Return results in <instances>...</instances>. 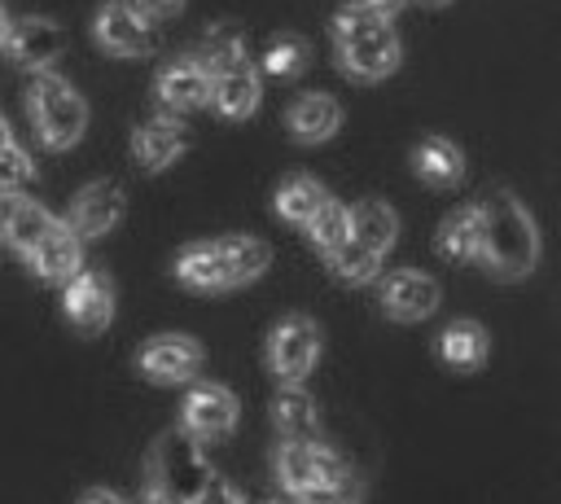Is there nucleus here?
Instances as JSON below:
<instances>
[{
    "mask_svg": "<svg viewBox=\"0 0 561 504\" xmlns=\"http://www.w3.org/2000/svg\"><path fill=\"white\" fill-rule=\"evenodd\" d=\"M478 224H482V245H478V263L495 276V280H522L526 272H535L539 263V228L526 210V202H517L513 188H491L478 202Z\"/></svg>",
    "mask_w": 561,
    "mask_h": 504,
    "instance_id": "1",
    "label": "nucleus"
},
{
    "mask_svg": "<svg viewBox=\"0 0 561 504\" xmlns=\"http://www.w3.org/2000/svg\"><path fill=\"white\" fill-rule=\"evenodd\" d=\"M272 263L267 241L259 237H219V241H193L175 259V280L197 294H224L237 285H250Z\"/></svg>",
    "mask_w": 561,
    "mask_h": 504,
    "instance_id": "2",
    "label": "nucleus"
},
{
    "mask_svg": "<svg viewBox=\"0 0 561 504\" xmlns=\"http://www.w3.org/2000/svg\"><path fill=\"white\" fill-rule=\"evenodd\" d=\"M333 48H337V66L346 79L355 83H377L386 75L399 70L403 44L390 26V18H377L359 4H342L333 18Z\"/></svg>",
    "mask_w": 561,
    "mask_h": 504,
    "instance_id": "3",
    "label": "nucleus"
},
{
    "mask_svg": "<svg viewBox=\"0 0 561 504\" xmlns=\"http://www.w3.org/2000/svg\"><path fill=\"white\" fill-rule=\"evenodd\" d=\"M26 114L44 149H70L88 127L83 96L53 70H35V83L26 88Z\"/></svg>",
    "mask_w": 561,
    "mask_h": 504,
    "instance_id": "4",
    "label": "nucleus"
},
{
    "mask_svg": "<svg viewBox=\"0 0 561 504\" xmlns=\"http://www.w3.org/2000/svg\"><path fill=\"white\" fill-rule=\"evenodd\" d=\"M206 478H210V460L197 438H188L184 429H171L153 443V451H149V486L153 491L188 500Z\"/></svg>",
    "mask_w": 561,
    "mask_h": 504,
    "instance_id": "5",
    "label": "nucleus"
},
{
    "mask_svg": "<svg viewBox=\"0 0 561 504\" xmlns=\"http://www.w3.org/2000/svg\"><path fill=\"white\" fill-rule=\"evenodd\" d=\"M346 473H351V465L333 447H324L316 438H307V443L285 438V447H276V482L294 500H302V495H311V491H320L329 482H342Z\"/></svg>",
    "mask_w": 561,
    "mask_h": 504,
    "instance_id": "6",
    "label": "nucleus"
},
{
    "mask_svg": "<svg viewBox=\"0 0 561 504\" xmlns=\"http://www.w3.org/2000/svg\"><path fill=\"white\" fill-rule=\"evenodd\" d=\"M320 359V329L307 316H285L267 333V368L280 386H302V377Z\"/></svg>",
    "mask_w": 561,
    "mask_h": 504,
    "instance_id": "7",
    "label": "nucleus"
},
{
    "mask_svg": "<svg viewBox=\"0 0 561 504\" xmlns=\"http://www.w3.org/2000/svg\"><path fill=\"white\" fill-rule=\"evenodd\" d=\"M237 394L228 386H215V381H202L184 394V408H180V429L197 443H219L237 429Z\"/></svg>",
    "mask_w": 561,
    "mask_h": 504,
    "instance_id": "8",
    "label": "nucleus"
},
{
    "mask_svg": "<svg viewBox=\"0 0 561 504\" xmlns=\"http://www.w3.org/2000/svg\"><path fill=\"white\" fill-rule=\"evenodd\" d=\"M96 44L114 57H149L158 48L153 22L131 4V0H105L96 13Z\"/></svg>",
    "mask_w": 561,
    "mask_h": 504,
    "instance_id": "9",
    "label": "nucleus"
},
{
    "mask_svg": "<svg viewBox=\"0 0 561 504\" xmlns=\"http://www.w3.org/2000/svg\"><path fill=\"white\" fill-rule=\"evenodd\" d=\"M123 210H127V193L114 184V180H92L75 193L70 202V215L66 224L75 228L79 241H92V237H105L123 224Z\"/></svg>",
    "mask_w": 561,
    "mask_h": 504,
    "instance_id": "10",
    "label": "nucleus"
},
{
    "mask_svg": "<svg viewBox=\"0 0 561 504\" xmlns=\"http://www.w3.org/2000/svg\"><path fill=\"white\" fill-rule=\"evenodd\" d=\"M18 66H26V70H48L61 53H66V31L53 22V18H18V22H9V31H4V44H0Z\"/></svg>",
    "mask_w": 561,
    "mask_h": 504,
    "instance_id": "11",
    "label": "nucleus"
},
{
    "mask_svg": "<svg viewBox=\"0 0 561 504\" xmlns=\"http://www.w3.org/2000/svg\"><path fill=\"white\" fill-rule=\"evenodd\" d=\"M66 320L79 333H101L114 320V285L105 272H75L66 280Z\"/></svg>",
    "mask_w": 561,
    "mask_h": 504,
    "instance_id": "12",
    "label": "nucleus"
},
{
    "mask_svg": "<svg viewBox=\"0 0 561 504\" xmlns=\"http://www.w3.org/2000/svg\"><path fill=\"white\" fill-rule=\"evenodd\" d=\"M202 342L188 333H158L140 346V373L149 381H188L202 368Z\"/></svg>",
    "mask_w": 561,
    "mask_h": 504,
    "instance_id": "13",
    "label": "nucleus"
},
{
    "mask_svg": "<svg viewBox=\"0 0 561 504\" xmlns=\"http://www.w3.org/2000/svg\"><path fill=\"white\" fill-rule=\"evenodd\" d=\"M438 302H443L438 280H430L425 272H412V267L386 276V285H381V311L390 320H399V324H412V320L434 316Z\"/></svg>",
    "mask_w": 561,
    "mask_h": 504,
    "instance_id": "14",
    "label": "nucleus"
},
{
    "mask_svg": "<svg viewBox=\"0 0 561 504\" xmlns=\"http://www.w3.org/2000/svg\"><path fill=\"white\" fill-rule=\"evenodd\" d=\"M153 96L171 110V114H184V110H197L210 101V70L197 61V57H175L158 70L153 79Z\"/></svg>",
    "mask_w": 561,
    "mask_h": 504,
    "instance_id": "15",
    "label": "nucleus"
},
{
    "mask_svg": "<svg viewBox=\"0 0 561 504\" xmlns=\"http://www.w3.org/2000/svg\"><path fill=\"white\" fill-rule=\"evenodd\" d=\"M26 263H31V272H35L39 280L66 285V280L83 267V241L75 237V228H70L66 219H57V224L35 241V250L26 254Z\"/></svg>",
    "mask_w": 561,
    "mask_h": 504,
    "instance_id": "16",
    "label": "nucleus"
},
{
    "mask_svg": "<svg viewBox=\"0 0 561 504\" xmlns=\"http://www.w3.org/2000/svg\"><path fill=\"white\" fill-rule=\"evenodd\" d=\"M263 101V79L250 61H237L219 75H210V105L224 114V118H250Z\"/></svg>",
    "mask_w": 561,
    "mask_h": 504,
    "instance_id": "17",
    "label": "nucleus"
},
{
    "mask_svg": "<svg viewBox=\"0 0 561 504\" xmlns=\"http://www.w3.org/2000/svg\"><path fill=\"white\" fill-rule=\"evenodd\" d=\"M184 149H188L184 123L171 118V114H158V118H149L145 127L131 131V153H136V162L145 171H167Z\"/></svg>",
    "mask_w": 561,
    "mask_h": 504,
    "instance_id": "18",
    "label": "nucleus"
},
{
    "mask_svg": "<svg viewBox=\"0 0 561 504\" xmlns=\"http://www.w3.org/2000/svg\"><path fill=\"white\" fill-rule=\"evenodd\" d=\"M285 127L298 145H324L337 127H342V105L329 96V92H302L289 114H285Z\"/></svg>",
    "mask_w": 561,
    "mask_h": 504,
    "instance_id": "19",
    "label": "nucleus"
},
{
    "mask_svg": "<svg viewBox=\"0 0 561 504\" xmlns=\"http://www.w3.org/2000/svg\"><path fill=\"white\" fill-rule=\"evenodd\" d=\"M53 224H57V215H53L48 206L22 197V193H9L4 206H0V237H4L22 259L35 250V241H39Z\"/></svg>",
    "mask_w": 561,
    "mask_h": 504,
    "instance_id": "20",
    "label": "nucleus"
},
{
    "mask_svg": "<svg viewBox=\"0 0 561 504\" xmlns=\"http://www.w3.org/2000/svg\"><path fill=\"white\" fill-rule=\"evenodd\" d=\"M412 171L430 184V188H451L460 175H465V153L443 140V136H425L416 149H412Z\"/></svg>",
    "mask_w": 561,
    "mask_h": 504,
    "instance_id": "21",
    "label": "nucleus"
},
{
    "mask_svg": "<svg viewBox=\"0 0 561 504\" xmlns=\"http://www.w3.org/2000/svg\"><path fill=\"white\" fill-rule=\"evenodd\" d=\"M351 237H355L359 245H368L373 254L386 259V250H390L394 237H399V215H394L386 202L364 197L359 206H351Z\"/></svg>",
    "mask_w": 561,
    "mask_h": 504,
    "instance_id": "22",
    "label": "nucleus"
},
{
    "mask_svg": "<svg viewBox=\"0 0 561 504\" xmlns=\"http://www.w3.org/2000/svg\"><path fill=\"white\" fill-rule=\"evenodd\" d=\"M486 351H491V337H486V329H482L478 320H451V324L443 329V337H438L443 364L465 368V373H469V368H482Z\"/></svg>",
    "mask_w": 561,
    "mask_h": 504,
    "instance_id": "23",
    "label": "nucleus"
},
{
    "mask_svg": "<svg viewBox=\"0 0 561 504\" xmlns=\"http://www.w3.org/2000/svg\"><path fill=\"white\" fill-rule=\"evenodd\" d=\"M272 421H276V429H280L285 438H294V443H307V438H316V429H320L316 403H311V394H307L302 386H280V394H276V403H272Z\"/></svg>",
    "mask_w": 561,
    "mask_h": 504,
    "instance_id": "24",
    "label": "nucleus"
},
{
    "mask_svg": "<svg viewBox=\"0 0 561 504\" xmlns=\"http://www.w3.org/2000/svg\"><path fill=\"white\" fill-rule=\"evenodd\" d=\"M324 197H329V188H324L316 175H289V180L276 188V215L302 228V224L320 210Z\"/></svg>",
    "mask_w": 561,
    "mask_h": 504,
    "instance_id": "25",
    "label": "nucleus"
},
{
    "mask_svg": "<svg viewBox=\"0 0 561 504\" xmlns=\"http://www.w3.org/2000/svg\"><path fill=\"white\" fill-rule=\"evenodd\" d=\"M482 245V224H478V206H460L443 219L438 228V250L447 259H478Z\"/></svg>",
    "mask_w": 561,
    "mask_h": 504,
    "instance_id": "26",
    "label": "nucleus"
},
{
    "mask_svg": "<svg viewBox=\"0 0 561 504\" xmlns=\"http://www.w3.org/2000/svg\"><path fill=\"white\" fill-rule=\"evenodd\" d=\"M193 57H197L210 75H219V70L245 61V35H241L232 22H219V26H210V31L202 35V48H197Z\"/></svg>",
    "mask_w": 561,
    "mask_h": 504,
    "instance_id": "27",
    "label": "nucleus"
},
{
    "mask_svg": "<svg viewBox=\"0 0 561 504\" xmlns=\"http://www.w3.org/2000/svg\"><path fill=\"white\" fill-rule=\"evenodd\" d=\"M329 259V267H333V276L337 280H346V285H368L377 272H381V254H373L368 245H359L355 237H346L337 250H329L324 254Z\"/></svg>",
    "mask_w": 561,
    "mask_h": 504,
    "instance_id": "28",
    "label": "nucleus"
},
{
    "mask_svg": "<svg viewBox=\"0 0 561 504\" xmlns=\"http://www.w3.org/2000/svg\"><path fill=\"white\" fill-rule=\"evenodd\" d=\"M302 228H307L311 245H316L320 254H329V250H337V245L351 237V210H346L342 202L324 197V202H320V210H316V215H311Z\"/></svg>",
    "mask_w": 561,
    "mask_h": 504,
    "instance_id": "29",
    "label": "nucleus"
},
{
    "mask_svg": "<svg viewBox=\"0 0 561 504\" xmlns=\"http://www.w3.org/2000/svg\"><path fill=\"white\" fill-rule=\"evenodd\" d=\"M307 61H311V48H307L302 35H280V39H272L267 53H263V70L276 75V79H294V75H302Z\"/></svg>",
    "mask_w": 561,
    "mask_h": 504,
    "instance_id": "30",
    "label": "nucleus"
},
{
    "mask_svg": "<svg viewBox=\"0 0 561 504\" xmlns=\"http://www.w3.org/2000/svg\"><path fill=\"white\" fill-rule=\"evenodd\" d=\"M31 153L9 136L4 145H0V197H9V193H18L26 180H31Z\"/></svg>",
    "mask_w": 561,
    "mask_h": 504,
    "instance_id": "31",
    "label": "nucleus"
},
{
    "mask_svg": "<svg viewBox=\"0 0 561 504\" xmlns=\"http://www.w3.org/2000/svg\"><path fill=\"white\" fill-rule=\"evenodd\" d=\"M188 504H245V500H241V491H237L228 478L210 473V478L188 495Z\"/></svg>",
    "mask_w": 561,
    "mask_h": 504,
    "instance_id": "32",
    "label": "nucleus"
},
{
    "mask_svg": "<svg viewBox=\"0 0 561 504\" xmlns=\"http://www.w3.org/2000/svg\"><path fill=\"white\" fill-rule=\"evenodd\" d=\"M149 22H158V18H175L180 9H184V0H131Z\"/></svg>",
    "mask_w": 561,
    "mask_h": 504,
    "instance_id": "33",
    "label": "nucleus"
},
{
    "mask_svg": "<svg viewBox=\"0 0 561 504\" xmlns=\"http://www.w3.org/2000/svg\"><path fill=\"white\" fill-rule=\"evenodd\" d=\"M79 504H127L118 491H105V486H88L83 495H79Z\"/></svg>",
    "mask_w": 561,
    "mask_h": 504,
    "instance_id": "34",
    "label": "nucleus"
},
{
    "mask_svg": "<svg viewBox=\"0 0 561 504\" xmlns=\"http://www.w3.org/2000/svg\"><path fill=\"white\" fill-rule=\"evenodd\" d=\"M355 4H359V9H368V13H377V18H394L408 0H355Z\"/></svg>",
    "mask_w": 561,
    "mask_h": 504,
    "instance_id": "35",
    "label": "nucleus"
},
{
    "mask_svg": "<svg viewBox=\"0 0 561 504\" xmlns=\"http://www.w3.org/2000/svg\"><path fill=\"white\" fill-rule=\"evenodd\" d=\"M140 504H188V500H175V495H167V491H153V486H149V495H145Z\"/></svg>",
    "mask_w": 561,
    "mask_h": 504,
    "instance_id": "36",
    "label": "nucleus"
},
{
    "mask_svg": "<svg viewBox=\"0 0 561 504\" xmlns=\"http://www.w3.org/2000/svg\"><path fill=\"white\" fill-rule=\"evenodd\" d=\"M4 31H9V13H4V4H0V44H4Z\"/></svg>",
    "mask_w": 561,
    "mask_h": 504,
    "instance_id": "37",
    "label": "nucleus"
},
{
    "mask_svg": "<svg viewBox=\"0 0 561 504\" xmlns=\"http://www.w3.org/2000/svg\"><path fill=\"white\" fill-rule=\"evenodd\" d=\"M4 140H9V127H4V118H0V145H4Z\"/></svg>",
    "mask_w": 561,
    "mask_h": 504,
    "instance_id": "38",
    "label": "nucleus"
},
{
    "mask_svg": "<svg viewBox=\"0 0 561 504\" xmlns=\"http://www.w3.org/2000/svg\"><path fill=\"white\" fill-rule=\"evenodd\" d=\"M259 504H280V500H259Z\"/></svg>",
    "mask_w": 561,
    "mask_h": 504,
    "instance_id": "39",
    "label": "nucleus"
},
{
    "mask_svg": "<svg viewBox=\"0 0 561 504\" xmlns=\"http://www.w3.org/2000/svg\"><path fill=\"white\" fill-rule=\"evenodd\" d=\"M425 4H447V0H425Z\"/></svg>",
    "mask_w": 561,
    "mask_h": 504,
    "instance_id": "40",
    "label": "nucleus"
}]
</instances>
